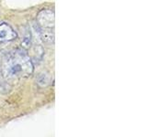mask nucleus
Masks as SVG:
<instances>
[{"mask_svg":"<svg viewBox=\"0 0 147 137\" xmlns=\"http://www.w3.org/2000/svg\"><path fill=\"white\" fill-rule=\"evenodd\" d=\"M17 37V32L10 25L5 22L0 24V43L9 42L16 39Z\"/></svg>","mask_w":147,"mask_h":137,"instance_id":"7ed1b4c3","label":"nucleus"},{"mask_svg":"<svg viewBox=\"0 0 147 137\" xmlns=\"http://www.w3.org/2000/svg\"><path fill=\"white\" fill-rule=\"evenodd\" d=\"M37 84H38L40 87L43 88V87H47L50 83H51V77L47 73H41L37 78Z\"/></svg>","mask_w":147,"mask_h":137,"instance_id":"39448f33","label":"nucleus"},{"mask_svg":"<svg viewBox=\"0 0 147 137\" xmlns=\"http://www.w3.org/2000/svg\"><path fill=\"white\" fill-rule=\"evenodd\" d=\"M4 85H5L4 76H3V74H2V71L0 70V89H2Z\"/></svg>","mask_w":147,"mask_h":137,"instance_id":"0eeeda50","label":"nucleus"},{"mask_svg":"<svg viewBox=\"0 0 147 137\" xmlns=\"http://www.w3.org/2000/svg\"><path fill=\"white\" fill-rule=\"evenodd\" d=\"M40 37L44 42L53 43L54 41V33L52 31V29H41V31H40Z\"/></svg>","mask_w":147,"mask_h":137,"instance_id":"20e7f679","label":"nucleus"},{"mask_svg":"<svg viewBox=\"0 0 147 137\" xmlns=\"http://www.w3.org/2000/svg\"><path fill=\"white\" fill-rule=\"evenodd\" d=\"M54 11L50 8L40 10L37 15V22L41 29H52L54 27Z\"/></svg>","mask_w":147,"mask_h":137,"instance_id":"f03ea898","label":"nucleus"},{"mask_svg":"<svg viewBox=\"0 0 147 137\" xmlns=\"http://www.w3.org/2000/svg\"><path fill=\"white\" fill-rule=\"evenodd\" d=\"M31 39H32V36H31V32L30 29H27V30L24 32V35L22 37V45L24 48H30L31 45Z\"/></svg>","mask_w":147,"mask_h":137,"instance_id":"423d86ee","label":"nucleus"},{"mask_svg":"<svg viewBox=\"0 0 147 137\" xmlns=\"http://www.w3.org/2000/svg\"><path fill=\"white\" fill-rule=\"evenodd\" d=\"M34 70L33 61L24 49L9 52L2 62V74L7 79H20L30 76Z\"/></svg>","mask_w":147,"mask_h":137,"instance_id":"f257e3e1","label":"nucleus"}]
</instances>
